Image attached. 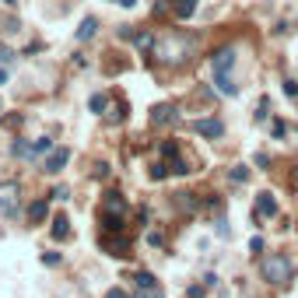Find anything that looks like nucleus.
<instances>
[{"mask_svg":"<svg viewBox=\"0 0 298 298\" xmlns=\"http://www.w3.org/2000/svg\"><path fill=\"white\" fill-rule=\"evenodd\" d=\"M260 274H263V281L274 284V288H288L291 277H295V263L284 253H270V256L260 260Z\"/></svg>","mask_w":298,"mask_h":298,"instance_id":"obj_1","label":"nucleus"},{"mask_svg":"<svg viewBox=\"0 0 298 298\" xmlns=\"http://www.w3.org/2000/svg\"><path fill=\"white\" fill-rule=\"evenodd\" d=\"M235 46H225V49H218L214 57H210V74H232L235 70Z\"/></svg>","mask_w":298,"mask_h":298,"instance_id":"obj_2","label":"nucleus"},{"mask_svg":"<svg viewBox=\"0 0 298 298\" xmlns=\"http://www.w3.org/2000/svg\"><path fill=\"white\" fill-rule=\"evenodd\" d=\"M193 133H200V137H207V141H221V137H225V123L218 116L193 119Z\"/></svg>","mask_w":298,"mask_h":298,"instance_id":"obj_3","label":"nucleus"},{"mask_svg":"<svg viewBox=\"0 0 298 298\" xmlns=\"http://www.w3.org/2000/svg\"><path fill=\"white\" fill-rule=\"evenodd\" d=\"M253 218L263 225V221H270V218H277V200H274V193H256V207H253Z\"/></svg>","mask_w":298,"mask_h":298,"instance_id":"obj_4","label":"nucleus"},{"mask_svg":"<svg viewBox=\"0 0 298 298\" xmlns=\"http://www.w3.org/2000/svg\"><path fill=\"white\" fill-rule=\"evenodd\" d=\"M102 249L113 253V256H130V242L123 238V232H102Z\"/></svg>","mask_w":298,"mask_h":298,"instance_id":"obj_5","label":"nucleus"},{"mask_svg":"<svg viewBox=\"0 0 298 298\" xmlns=\"http://www.w3.org/2000/svg\"><path fill=\"white\" fill-rule=\"evenodd\" d=\"M126 210H130V204H126V197H123L119 189H109V193L102 197V214H123V218H126Z\"/></svg>","mask_w":298,"mask_h":298,"instance_id":"obj_6","label":"nucleus"},{"mask_svg":"<svg viewBox=\"0 0 298 298\" xmlns=\"http://www.w3.org/2000/svg\"><path fill=\"white\" fill-rule=\"evenodd\" d=\"M70 161V151L67 148H53L49 154H46V161H42V172H49V176H57L60 169Z\"/></svg>","mask_w":298,"mask_h":298,"instance_id":"obj_7","label":"nucleus"},{"mask_svg":"<svg viewBox=\"0 0 298 298\" xmlns=\"http://www.w3.org/2000/svg\"><path fill=\"white\" fill-rule=\"evenodd\" d=\"M151 123H154V126H172V123H179V109L169 105V102H165V105H154V109H151Z\"/></svg>","mask_w":298,"mask_h":298,"instance_id":"obj_8","label":"nucleus"},{"mask_svg":"<svg viewBox=\"0 0 298 298\" xmlns=\"http://www.w3.org/2000/svg\"><path fill=\"white\" fill-rule=\"evenodd\" d=\"M14 200H18V182H4L0 186V214H14Z\"/></svg>","mask_w":298,"mask_h":298,"instance_id":"obj_9","label":"nucleus"},{"mask_svg":"<svg viewBox=\"0 0 298 298\" xmlns=\"http://www.w3.org/2000/svg\"><path fill=\"white\" fill-rule=\"evenodd\" d=\"M49 218V200H32L29 204V225H42Z\"/></svg>","mask_w":298,"mask_h":298,"instance_id":"obj_10","label":"nucleus"},{"mask_svg":"<svg viewBox=\"0 0 298 298\" xmlns=\"http://www.w3.org/2000/svg\"><path fill=\"white\" fill-rule=\"evenodd\" d=\"M214 88L221 91L225 98H235L238 95V85L232 81V74H214Z\"/></svg>","mask_w":298,"mask_h":298,"instance_id":"obj_11","label":"nucleus"},{"mask_svg":"<svg viewBox=\"0 0 298 298\" xmlns=\"http://www.w3.org/2000/svg\"><path fill=\"white\" fill-rule=\"evenodd\" d=\"M49 232H53L57 242L70 238V218H67V214H53V228H49Z\"/></svg>","mask_w":298,"mask_h":298,"instance_id":"obj_12","label":"nucleus"},{"mask_svg":"<svg viewBox=\"0 0 298 298\" xmlns=\"http://www.w3.org/2000/svg\"><path fill=\"white\" fill-rule=\"evenodd\" d=\"M98 225H102V232H123L126 228V218L123 214H102Z\"/></svg>","mask_w":298,"mask_h":298,"instance_id":"obj_13","label":"nucleus"},{"mask_svg":"<svg viewBox=\"0 0 298 298\" xmlns=\"http://www.w3.org/2000/svg\"><path fill=\"white\" fill-rule=\"evenodd\" d=\"M172 14H176L179 21L193 18V14H197V0H172Z\"/></svg>","mask_w":298,"mask_h":298,"instance_id":"obj_14","label":"nucleus"},{"mask_svg":"<svg viewBox=\"0 0 298 298\" xmlns=\"http://www.w3.org/2000/svg\"><path fill=\"white\" fill-rule=\"evenodd\" d=\"M95 32H98V18H85L81 25H77V42H88V39H95Z\"/></svg>","mask_w":298,"mask_h":298,"instance_id":"obj_15","label":"nucleus"},{"mask_svg":"<svg viewBox=\"0 0 298 298\" xmlns=\"http://www.w3.org/2000/svg\"><path fill=\"white\" fill-rule=\"evenodd\" d=\"M88 109L95 113V116H102V113L109 109V95H105V91H95V95L88 98Z\"/></svg>","mask_w":298,"mask_h":298,"instance_id":"obj_16","label":"nucleus"},{"mask_svg":"<svg viewBox=\"0 0 298 298\" xmlns=\"http://www.w3.org/2000/svg\"><path fill=\"white\" fill-rule=\"evenodd\" d=\"M130 281H133V288H158V281H154V274H151V270H137Z\"/></svg>","mask_w":298,"mask_h":298,"instance_id":"obj_17","label":"nucleus"},{"mask_svg":"<svg viewBox=\"0 0 298 298\" xmlns=\"http://www.w3.org/2000/svg\"><path fill=\"white\" fill-rule=\"evenodd\" d=\"M133 46L148 53V49H154V35L151 32H133Z\"/></svg>","mask_w":298,"mask_h":298,"instance_id":"obj_18","label":"nucleus"},{"mask_svg":"<svg viewBox=\"0 0 298 298\" xmlns=\"http://www.w3.org/2000/svg\"><path fill=\"white\" fill-rule=\"evenodd\" d=\"M53 151V141L49 137H39L35 144H32V158H39V154H49Z\"/></svg>","mask_w":298,"mask_h":298,"instance_id":"obj_19","label":"nucleus"},{"mask_svg":"<svg viewBox=\"0 0 298 298\" xmlns=\"http://www.w3.org/2000/svg\"><path fill=\"white\" fill-rule=\"evenodd\" d=\"M161 158H165V161H176L179 158V144L176 141H161Z\"/></svg>","mask_w":298,"mask_h":298,"instance_id":"obj_20","label":"nucleus"},{"mask_svg":"<svg viewBox=\"0 0 298 298\" xmlns=\"http://www.w3.org/2000/svg\"><path fill=\"white\" fill-rule=\"evenodd\" d=\"M11 154H14V158H32V144H25V141H14V144H11Z\"/></svg>","mask_w":298,"mask_h":298,"instance_id":"obj_21","label":"nucleus"},{"mask_svg":"<svg viewBox=\"0 0 298 298\" xmlns=\"http://www.w3.org/2000/svg\"><path fill=\"white\" fill-rule=\"evenodd\" d=\"M228 179H232V182H249V169H246V165H235V169L228 172Z\"/></svg>","mask_w":298,"mask_h":298,"instance_id":"obj_22","label":"nucleus"},{"mask_svg":"<svg viewBox=\"0 0 298 298\" xmlns=\"http://www.w3.org/2000/svg\"><path fill=\"white\" fill-rule=\"evenodd\" d=\"M179 204H182V207H186V210H197V207H200V200H197V193H182V197H179Z\"/></svg>","mask_w":298,"mask_h":298,"instance_id":"obj_23","label":"nucleus"},{"mask_svg":"<svg viewBox=\"0 0 298 298\" xmlns=\"http://www.w3.org/2000/svg\"><path fill=\"white\" fill-rule=\"evenodd\" d=\"M130 298H161V288H137Z\"/></svg>","mask_w":298,"mask_h":298,"instance_id":"obj_24","label":"nucleus"},{"mask_svg":"<svg viewBox=\"0 0 298 298\" xmlns=\"http://www.w3.org/2000/svg\"><path fill=\"white\" fill-rule=\"evenodd\" d=\"M151 11H154V18H161V14H169V11H172V0H154V7H151Z\"/></svg>","mask_w":298,"mask_h":298,"instance_id":"obj_25","label":"nucleus"},{"mask_svg":"<svg viewBox=\"0 0 298 298\" xmlns=\"http://www.w3.org/2000/svg\"><path fill=\"white\" fill-rule=\"evenodd\" d=\"M169 176V165H165V161H154V165H151V179H165Z\"/></svg>","mask_w":298,"mask_h":298,"instance_id":"obj_26","label":"nucleus"},{"mask_svg":"<svg viewBox=\"0 0 298 298\" xmlns=\"http://www.w3.org/2000/svg\"><path fill=\"white\" fill-rule=\"evenodd\" d=\"M126 119V105H113V113H109V123H123Z\"/></svg>","mask_w":298,"mask_h":298,"instance_id":"obj_27","label":"nucleus"},{"mask_svg":"<svg viewBox=\"0 0 298 298\" xmlns=\"http://www.w3.org/2000/svg\"><path fill=\"white\" fill-rule=\"evenodd\" d=\"M42 267H60V253H42Z\"/></svg>","mask_w":298,"mask_h":298,"instance_id":"obj_28","label":"nucleus"},{"mask_svg":"<svg viewBox=\"0 0 298 298\" xmlns=\"http://www.w3.org/2000/svg\"><path fill=\"white\" fill-rule=\"evenodd\" d=\"M267 109H270V98H260V105H256V123L267 119Z\"/></svg>","mask_w":298,"mask_h":298,"instance_id":"obj_29","label":"nucleus"},{"mask_svg":"<svg viewBox=\"0 0 298 298\" xmlns=\"http://www.w3.org/2000/svg\"><path fill=\"white\" fill-rule=\"evenodd\" d=\"M148 246L161 249V246H165V235H161V232H148Z\"/></svg>","mask_w":298,"mask_h":298,"instance_id":"obj_30","label":"nucleus"},{"mask_svg":"<svg viewBox=\"0 0 298 298\" xmlns=\"http://www.w3.org/2000/svg\"><path fill=\"white\" fill-rule=\"evenodd\" d=\"M14 57H18V53H14L11 46H4V42H0V63H11Z\"/></svg>","mask_w":298,"mask_h":298,"instance_id":"obj_31","label":"nucleus"},{"mask_svg":"<svg viewBox=\"0 0 298 298\" xmlns=\"http://www.w3.org/2000/svg\"><path fill=\"white\" fill-rule=\"evenodd\" d=\"M284 95L295 98V95H298V81H284Z\"/></svg>","mask_w":298,"mask_h":298,"instance_id":"obj_32","label":"nucleus"},{"mask_svg":"<svg viewBox=\"0 0 298 298\" xmlns=\"http://www.w3.org/2000/svg\"><path fill=\"white\" fill-rule=\"evenodd\" d=\"M249 249H253V253H263V238L253 235V238H249Z\"/></svg>","mask_w":298,"mask_h":298,"instance_id":"obj_33","label":"nucleus"},{"mask_svg":"<svg viewBox=\"0 0 298 298\" xmlns=\"http://www.w3.org/2000/svg\"><path fill=\"white\" fill-rule=\"evenodd\" d=\"M105 298H130V295H126L123 288H109V291H105Z\"/></svg>","mask_w":298,"mask_h":298,"instance_id":"obj_34","label":"nucleus"},{"mask_svg":"<svg viewBox=\"0 0 298 298\" xmlns=\"http://www.w3.org/2000/svg\"><path fill=\"white\" fill-rule=\"evenodd\" d=\"M53 197H57V200H67V197H70V189H67V186H57V189H53Z\"/></svg>","mask_w":298,"mask_h":298,"instance_id":"obj_35","label":"nucleus"},{"mask_svg":"<svg viewBox=\"0 0 298 298\" xmlns=\"http://www.w3.org/2000/svg\"><path fill=\"white\" fill-rule=\"evenodd\" d=\"M186 298H204V288H200V284H193V288L186 291Z\"/></svg>","mask_w":298,"mask_h":298,"instance_id":"obj_36","label":"nucleus"},{"mask_svg":"<svg viewBox=\"0 0 298 298\" xmlns=\"http://www.w3.org/2000/svg\"><path fill=\"white\" fill-rule=\"evenodd\" d=\"M119 7H137V0H116Z\"/></svg>","mask_w":298,"mask_h":298,"instance_id":"obj_37","label":"nucleus"},{"mask_svg":"<svg viewBox=\"0 0 298 298\" xmlns=\"http://www.w3.org/2000/svg\"><path fill=\"white\" fill-rule=\"evenodd\" d=\"M4 81H7V70H4V67H0V85H4Z\"/></svg>","mask_w":298,"mask_h":298,"instance_id":"obj_38","label":"nucleus"},{"mask_svg":"<svg viewBox=\"0 0 298 298\" xmlns=\"http://www.w3.org/2000/svg\"><path fill=\"white\" fill-rule=\"evenodd\" d=\"M0 4H7V7H14V4H18V0H0Z\"/></svg>","mask_w":298,"mask_h":298,"instance_id":"obj_39","label":"nucleus"},{"mask_svg":"<svg viewBox=\"0 0 298 298\" xmlns=\"http://www.w3.org/2000/svg\"><path fill=\"white\" fill-rule=\"evenodd\" d=\"M295 176H298V169H295Z\"/></svg>","mask_w":298,"mask_h":298,"instance_id":"obj_40","label":"nucleus"},{"mask_svg":"<svg viewBox=\"0 0 298 298\" xmlns=\"http://www.w3.org/2000/svg\"><path fill=\"white\" fill-rule=\"evenodd\" d=\"M0 109H4V105H0Z\"/></svg>","mask_w":298,"mask_h":298,"instance_id":"obj_41","label":"nucleus"}]
</instances>
